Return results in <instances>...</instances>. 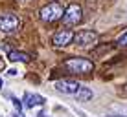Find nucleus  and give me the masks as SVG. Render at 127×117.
<instances>
[{
    "label": "nucleus",
    "mask_w": 127,
    "mask_h": 117,
    "mask_svg": "<svg viewBox=\"0 0 127 117\" xmlns=\"http://www.w3.org/2000/svg\"><path fill=\"white\" fill-rule=\"evenodd\" d=\"M64 66H66L72 73H77V75H85V73H90L94 70V64L90 62L89 59H81V57L68 59L66 62H64Z\"/></svg>",
    "instance_id": "obj_1"
},
{
    "label": "nucleus",
    "mask_w": 127,
    "mask_h": 117,
    "mask_svg": "<svg viewBox=\"0 0 127 117\" xmlns=\"http://www.w3.org/2000/svg\"><path fill=\"white\" fill-rule=\"evenodd\" d=\"M63 7H61V4L59 2H52V4H48V6H44L41 9V18L44 20V22H57V20L63 18Z\"/></svg>",
    "instance_id": "obj_2"
},
{
    "label": "nucleus",
    "mask_w": 127,
    "mask_h": 117,
    "mask_svg": "<svg viewBox=\"0 0 127 117\" xmlns=\"http://www.w3.org/2000/svg\"><path fill=\"white\" fill-rule=\"evenodd\" d=\"M19 17L15 13H2L0 15V31L2 33H15L19 29Z\"/></svg>",
    "instance_id": "obj_3"
},
{
    "label": "nucleus",
    "mask_w": 127,
    "mask_h": 117,
    "mask_svg": "<svg viewBox=\"0 0 127 117\" xmlns=\"http://www.w3.org/2000/svg\"><path fill=\"white\" fill-rule=\"evenodd\" d=\"M81 18H83V11H81V7L77 6V4H70L63 13V20H64V24H66L68 28L77 26L81 22Z\"/></svg>",
    "instance_id": "obj_4"
},
{
    "label": "nucleus",
    "mask_w": 127,
    "mask_h": 117,
    "mask_svg": "<svg viewBox=\"0 0 127 117\" xmlns=\"http://www.w3.org/2000/svg\"><path fill=\"white\" fill-rule=\"evenodd\" d=\"M54 88L61 93H66V95H76L77 90H79V84L76 81H70V79H61L54 82Z\"/></svg>",
    "instance_id": "obj_5"
},
{
    "label": "nucleus",
    "mask_w": 127,
    "mask_h": 117,
    "mask_svg": "<svg viewBox=\"0 0 127 117\" xmlns=\"http://www.w3.org/2000/svg\"><path fill=\"white\" fill-rule=\"evenodd\" d=\"M52 42H54L55 48H66L70 42H74V33L68 31V29H61V31H57L54 35Z\"/></svg>",
    "instance_id": "obj_6"
},
{
    "label": "nucleus",
    "mask_w": 127,
    "mask_h": 117,
    "mask_svg": "<svg viewBox=\"0 0 127 117\" xmlns=\"http://www.w3.org/2000/svg\"><path fill=\"white\" fill-rule=\"evenodd\" d=\"M96 40H98V33L89 31V29L79 31L77 35H74V42L77 46H90V44H96Z\"/></svg>",
    "instance_id": "obj_7"
},
{
    "label": "nucleus",
    "mask_w": 127,
    "mask_h": 117,
    "mask_svg": "<svg viewBox=\"0 0 127 117\" xmlns=\"http://www.w3.org/2000/svg\"><path fill=\"white\" fill-rule=\"evenodd\" d=\"M22 104H24L26 108L41 106V104H44V97H42V95H39V93H24Z\"/></svg>",
    "instance_id": "obj_8"
},
{
    "label": "nucleus",
    "mask_w": 127,
    "mask_h": 117,
    "mask_svg": "<svg viewBox=\"0 0 127 117\" xmlns=\"http://www.w3.org/2000/svg\"><path fill=\"white\" fill-rule=\"evenodd\" d=\"M7 59L13 60V62H28L30 55L22 53V51H9V53H7Z\"/></svg>",
    "instance_id": "obj_9"
},
{
    "label": "nucleus",
    "mask_w": 127,
    "mask_h": 117,
    "mask_svg": "<svg viewBox=\"0 0 127 117\" xmlns=\"http://www.w3.org/2000/svg\"><path fill=\"white\" fill-rule=\"evenodd\" d=\"M77 99H79V101H90V99H92V92H90L89 88H81L79 86V90H77Z\"/></svg>",
    "instance_id": "obj_10"
},
{
    "label": "nucleus",
    "mask_w": 127,
    "mask_h": 117,
    "mask_svg": "<svg viewBox=\"0 0 127 117\" xmlns=\"http://www.w3.org/2000/svg\"><path fill=\"white\" fill-rule=\"evenodd\" d=\"M116 44H118V46H122V48H125V46H127V31H125L120 38H118V40H116Z\"/></svg>",
    "instance_id": "obj_11"
},
{
    "label": "nucleus",
    "mask_w": 127,
    "mask_h": 117,
    "mask_svg": "<svg viewBox=\"0 0 127 117\" xmlns=\"http://www.w3.org/2000/svg\"><path fill=\"white\" fill-rule=\"evenodd\" d=\"M11 102L15 104V108H17V110H20V108H22V102H20L17 97H11Z\"/></svg>",
    "instance_id": "obj_12"
},
{
    "label": "nucleus",
    "mask_w": 127,
    "mask_h": 117,
    "mask_svg": "<svg viewBox=\"0 0 127 117\" xmlns=\"http://www.w3.org/2000/svg\"><path fill=\"white\" fill-rule=\"evenodd\" d=\"M17 73H19L17 70H9V71H7V75H11V77H13V75H17Z\"/></svg>",
    "instance_id": "obj_13"
},
{
    "label": "nucleus",
    "mask_w": 127,
    "mask_h": 117,
    "mask_svg": "<svg viewBox=\"0 0 127 117\" xmlns=\"http://www.w3.org/2000/svg\"><path fill=\"white\" fill-rule=\"evenodd\" d=\"M105 117H127V115H105Z\"/></svg>",
    "instance_id": "obj_14"
},
{
    "label": "nucleus",
    "mask_w": 127,
    "mask_h": 117,
    "mask_svg": "<svg viewBox=\"0 0 127 117\" xmlns=\"http://www.w3.org/2000/svg\"><path fill=\"white\" fill-rule=\"evenodd\" d=\"M37 117H48V115H46V114H39Z\"/></svg>",
    "instance_id": "obj_15"
},
{
    "label": "nucleus",
    "mask_w": 127,
    "mask_h": 117,
    "mask_svg": "<svg viewBox=\"0 0 127 117\" xmlns=\"http://www.w3.org/2000/svg\"><path fill=\"white\" fill-rule=\"evenodd\" d=\"M0 70H4V62H2V60H0Z\"/></svg>",
    "instance_id": "obj_16"
},
{
    "label": "nucleus",
    "mask_w": 127,
    "mask_h": 117,
    "mask_svg": "<svg viewBox=\"0 0 127 117\" xmlns=\"http://www.w3.org/2000/svg\"><path fill=\"white\" fill-rule=\"evenodd\" d=\"M11 117H20V114H15V115H11Z\"/></svg>",
    "instance_id": "obj_17"
},
{
    "label": "nucleus",
    "mask_w": 127,
    "mask_h": 117,
    "mask_svg": "<svg viewBox=\"0 0 127 117\" xmlns=\"http://www.w3.org/2000/svg\"><path fill=\"white\" fill-rule=\"evenodd\" d=\"M0 88H2V79H0Z\"/></svg>",
    "instance_id": "obj_18"
}]
</instances>
